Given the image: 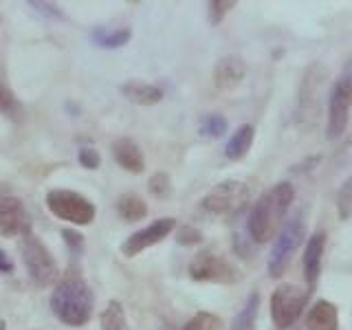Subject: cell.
Listing matches in <instances>:
<instances>
[{"label": "cell", "mask_w": 352, "mask_h": 330, "mask_svg": "<svg viewBox=\"0 0 352 330\" xmlns=\"http://www.w3.org/2000/svg\"><path fill=\"white\" fill-rule=\"evenodd\" d=\"M148 190H150L152 196H157V198H168L172 194V181H170V176L165 174V172L152 174L150 181H148Z\"/></svg>", "instance_id": "26"}, {"label": "cell", "mask_w": 352, "mask_h": 330, "mask_svg": "<svg viewBox=\"0 0 352 330\" xmlns=\"http://www.w3.org/2000/svg\"><path fill=\"white\" fill-rule=\"evenodd\" d=\"M93 306H95V295L91 291V286L77 273L66 275L51 293V311L66 326L73 328L84 326L93 315Z\"/></svg>", "instance_id": "2"}, {"label": "cell", "mask_w": 352, "mask_h": 330, "mask_svg": "<svg viewBox=\"0 0 352 330\" xmlns=\"http://www.w3.org/2000/svg\"><path fill=\"white\" fill-rule=\"evenodd\" d=\"M251 201V190L245 181H236L229 179L214 185L209 190L203 201H201V209L212 216H236L242 209H247Z\"/></svg>", "instance_id": "4"}, {"label": "cell", "mask_w": 352, "mask_h": 330, "mask_svg": "<svg viewBox=\"0 0 352 330\" xmlns=\"http://www.w3.org/2000/svg\"><path fill=\"white\" fill-rule=\"evenodd\" d=\"M308 295H311V291L304 289V286L280 284L278 289L273 291V295H271V317H273V324L278 326V328H282V330L295 326V322L304 313Z\"/></svg>", "instance_id": "8"}, {"label": "cell", "mask_w": 352, "mask_h": 330, "mask_svg": "<svg viewBox=\"0 0 352 330\" xmlns=\"http://www.w3.org/2000/svg\"><path fill=\"white\" fill-rule=\"evenodd\" d=\"M62 238L66 242V247L71 249V253H82L84 249V236L80 234V231H75V229H62Z\"/></svg>", "instance_id": "29"}, {"label": "cell", "mask_w": 352, "mask_h": 330, "mask_svg": "<svg viewBox=\"0 0 352 330\" xmlns=\"http://www.w3.org/2000/svg\"><path fill=\"white\" fill-rule=\"evenodd\" d=\"M207 7H209V22L216 27L225 20V16L229 14V11L236 7V0H212Z\"/></svg>", "instance_id": "27"}, {"label": "cell", "mask_w": 352, "mask_h": 330, "mask_svg": "<svg viewBox=\"0 0 352 330\" xmlns=\"http://www.w3.org/2000/svg\"><path fill=\"white\" fill-rule=\"evenodd\" d=\"M99 324H102V330H126V313L121 302H108L102 317H99Z\"/></svg>", "instance_id": "22"}, {"label": "cell", "mask_w": 352, "mask_h": 330, "mask_svg": "<svg viewBox=\"0 0 352 330\" xmlns=\"http://www.w3.org/2000/svg\"><path fill=\"white\" fill-rule=\"evenodd\" d=\"M326 249V234L324 231H315V234L308 238L306 247H304V280H306V289L315 291L319 273H322V256Z\"/></svg>", "instance_id": "13"}, {"label": "cell", "mask_w": 352, "mask_h": 330, "mask_svg": "<svg viewBox=\"0 0 352 330\" xmlns=\"http://www.w3.org/2000/svg\"><path fill=\"white\" fill-rule=\"evenodd\" d=\"M304 236H306V225L302 220V214H293L284 223V227L280 229V234L271 247L269 260H267V269L271 278H282V273L291 264L295 251L300 249V245L304 242Z\"/></svg>", "instance_id": "5"}, {"label": "cell", "mask_w": 352, "mask_h": 330, "mask_svg": "<svg viewBox=\"0 0 352 330\" xmlns=\"http://www.w3.org/2000/svg\"><path fill=\"white\" fill-rule=\"evenodd\" d=\"M0 330H5V322H3V319H0Z\"/></svg>", "instance_id": "34"}, {"label": "cell", "mask_w": 352, "mask_h": 330, "mask_svg": "<svg viewBox=\"0 0 352 330\" xmlns=\"http://www.w3.org/2000/svg\"><path fill=\"white\" fill-rule=\"evenodd\" d=\"M190 278L194 282H212V284H236L242 280V273L214 251H201L190 262Z\"/></svg>", "instance_id": "9"}, {"label": "cell", "mask_w": 352, "mask_h": 330, "mask_svg": "<svg viewBox=\"0 0 352 330\" xmlns=\"http://www.w3.org/2000/svg\"><path fill=\"white\" fill-rule=\"evenodd\" d=\"M223 328V322H220V317L207 313V311H201L196 313L190 322H185L181 326V330H220Z\"/></svg>", "instance_id": "24"}, {"label": "cell", "mask_w": 352, "mask_h": 330, "mask_svg": "<svg viewBox=\"0 0 352 330\" xmlns=\"http://www.w3.org/2000/svg\"><path fill=\"white\" fill-rule=\"evenodd\" d=\"M253 139H256V128L251 124H242L234 130V135L229 137L227 146H225V157L229 161H240L247 157V152L253 146Z\"/></svg>", "instance_id": "18"}, {"label": "cell", "mask_w": 352, "mask_h": 330, "mask_svg": "<svg viewBox=\"0 0 352 330\" xmlns=\"http://www.w3.org/2000/svg\"><path fill=\"white\" fill-rule=\"evenodd\" d=\"M326 71L319 64H313L302 77L300 102H297V124L308 128L315 124L319 115V88L324 86Z\"/></svg>", "instance_id": "10"}, {"label": "cell", "mask_w": 352, "mask_h": 330, "mask_svg": "<svg viewBox=\"0 0 352 330\" xmlns=\"http://www.w3.org/2000/svg\"><path fill=\"white\" fill-rule=\"evenodd\" d=\"M337 214L341 220L352 218V176L341 185V190L337 194Z\"/></svg>", "instance_id": "25"}, {"label": "cell", "mask_w": 352, "mask_h": 330, "mask_svg": "<svg viewBox=\"0 0 352 330\" xmlns=\"http://www.w3.org/2000/svg\"><path fill=\"white\" fill-rule=\"evenodd\" d=\"M352 108V58L346 60L344 69L330 88L328 97V126L326 135L328 139H337L346 132L348 119Z\"/></svg>", "instance_id": "3"}, {"label": "cell", "mask_w": 352, "mask_h": 330, "mask_svg": "<svg viewBox=\"0 0 352 330\" xmlns=\"http://www.w3.org/2000/svg\"><path fill=\"white\" fill-rule=\"evenodd\" d=\"M295 201V190L291 183L280 181L267 192H262L260 198L251 207L247 220V231L253 242H269L273 236L280 234V229L286 223V212Z\"/></svg>", "instance_id": "1"}, {"label": "cell", "mask_w": 352, "mask_h": 330, "mask_svg": "<svg viewBox=\"0 0 352 330\" xmlns=\"http://www.w3.org/2000/svg\"><path fill=\"white\" fill-rule=\"evenodd\" d=\"M14 110H16V97L0 82V113H14Z\"/></svg>", "instance_id": "31"}, {"label": "cell", "mask_w": 352, "mask_h": 330, "mask_svg": "<svg viewBox=\"0 0 352 330\" xmlns=\"http://www.w3.org/2000/svg\"><path fill=\"white\" fill-rule=\"evenodd\" d=\"M258 313H260V293L253 291L245 306L240 308V313L234 317V324H231V330H256V322H258Z\"/></svg>", "instance_id": "19"}, {"label": "cell", "mask_w": 352, "mask_h": 330, "mask_svg": "<svg viewBox=\"0 0 352 330\" xmlns=\"http://www.w3.org/2000/svg\"><path fill=\"white\" fill-rule=\"evenodd\" d=\"M179 245H185V247H192V245H198V242L203 240V234L194 227H181L179 229Z\"/></svg>", "instance_id": "30"}, {"label": "cell", "mask_w": 352, "mask_h": 330, "mask_svg": "<svg viewBox=\"0 0 352 330\" xmlns=\"http://www.w3.org/2000/svg\"><path fill=\"white\" fill-rule=\"evenodd\" d=\"M91 38L93 42L97 44V47H104V49H119V47H124V44L130 42L132 38V31L130 29H104V27H97L93 29L91 33Z\"/></svg>", "instance_id": "21"}, {"label": "cell", "mask_w": 352, "mask_h": 330, "mask_svg": "<svg viewBox=\"0 0 352 330\" xmlns=\"http://www.w3.org/2000/svg\"><path fill=\"white\" fill-rule=\"evenodd\" d=\"M20 253H22V262H25L27 273L31 282L36 286H51L58 280V264H55L51 251L44 247V242L38 236H25L20 242Z\"/></svg>", "instance_id": "7"}, {"label": "cell", "mask_w": 352, "mask_h": 330, "mask_svg": "<svg viewBox=\"0 0 352 330\" xmlns=\"http://www.w3.org/2000/svg\"><path fill=\"white\" fill-rule=\"evenodd\" d=\"M29 234H31V218L25 205L14 196H3L0 198V236L25 238Z\"/></svg>", "instance_id": "12"}, {"label": "cell", "mask_w": 352, "mask_h": 330, "mask_svg": "<svg viewBox=\"0 0 352 330\" xmlns=\"http://www.w3.org/2000/svg\"><path fill=\"white\" fill-rule=\"evenodd\" d=\"M47 207L53 216L77 227L91 225L97 216L95 205L86 196L73 190H51L47 194Z\"/></svg>", "instance_id": "6"}, {"label": "cell", "mask_w": 352, "mask_h": 330, "mask_svg": "<svg viewBox=\"0 0 352 330\" xmlns=\"http://www.w3.org/2000/svg\"><path fill=\"white\" fill-rule=\"evenodd\" d=\"M247 64L240 55H225L216 62L214 69V86L218 91H234V88L245 80Z\"/></svg>", "instance_id": "14"}, {"label": "cell", "mask_w": 352, "mask_h": 330, "mask_svg": "<svg viewBox=\"0 0 352 330\" xmlns=\"http://www.w3.org/2000/svg\"><path fill=\"white\" fill-rule=\"evenodd\" d=\"M117 212L128 223H137V220H143L148 216V205L137 194H124L117 201Z\"/></svg>", "instance_id": "20"}, {"label": "cell", "mask_w": 352, "mask_h": 330, "mask_svg": "<svg viewBox=\"0 0 352 330\" xmlns=\"http://www.w3.org/2000/svg\"><path fill=\"white\" fill-rule=\"evenodd\" d=\"M174 229H176V218H172V216L154 220V223H150L148 227H143V229L135 231L132 236H128L124 240V245H121V253H124L126 258H135L141 251L159 245V242L168 238Z\"/></svg>", "instance_id": "11"}, {"label": "cell", "mask_w": 352, "mask_h": 330, "mask_svg": "<svg viewBox=\"0 0 352 330\" xmlns=\"http://www.w3.org/2000/svg\"><path fill=\"white\" fill-rule=\"evenodd\" d=\"M119 91L126 99H130V102H135L139 106H152V104H159L163 99V91L159 86L137 82V80H130L126 84H121Z\"/></svg>", "instance_id": "17"}, {"label": "cell", "mask_w": 352, "mask_h": 330, "mask_svg": "<svg viewBox=\"0 0 352 330\" xmlns=\"http://www.w3.org/2000/svg\"><path fill=\"white\" fill-rule=\"evenodd\" d=\"M77 159H80L82 168L86 170H97L99 165H102V157H99V152L95 148H82L80 154H77Z\"/></svg>", "instance_id": "28"}, {"label": "cell", "mask_w": 352, "mask_h": 330, "mask_svg": "<svg viewBox=\"0 0 352 330\" xmlns=\"http://www.w3.org/2000/svg\"><path fill=\"white\" fill-rule=\"evenodd\" d=\"M113 157L117 165H121L126 172L130 174H141L146 170V159H143V152L135 141L128 137H119L113 141Z\"/></svg>", "instance_id": "15"}, {"label": "cell", "mask_w": 352, "mask_h": 330, "mask_svg": "<svg viewBox=\"0 0 352 330\" xmlns=\"http://www.w3.org/2000/svg\"><path fill=\"white\" fill-rule=\"evenodd\" d=\"M29 5L36 11H40V14L49 16V18H62V11L51 3H29Z\"/></svg>", "instance_id": "32"}, {"label": "cell", "mask_w": 352, "mask_h": 330, "mask_svg": "<svg viewBox=\"0 0 352 330\" xmlns=\"http://www.w3.org/2000/svg\"><path fill=\"white\" fill-rule=\"evenodd\" d=\"M11 271H14V262H11L7 253L0 249V273H11Z\"/></svg>", "instance_id": "33"}, {"label": "cell", "mask_w": 352, "mask_h": 330, "mask_svg": "<svg viewBox=\"0 0 352 330\" xmlns=\"http://www.w3.org/2000/svg\"><path fill=\"white\" fill-rule=\"evenodd\" d=\"M304 330H339L337 306L328 300H319L306 315Z\"/></svg>", "instance_id": "16"}, {"label": "cell", "mask_w": 352, "mask_h": 330, "mask_svg": "<svg viewBox=\"0 0 352 330\" xmlns=\"http://www.w3.org/2000/svg\"><path fill=\"white\" fill-rule=\"evenodd\" d=\"M229 128V121L225 115H205L203 121H201V135L207 137V139H218L223 137Z\"/></svg>", "instance_id": "23"}]
</instances>
